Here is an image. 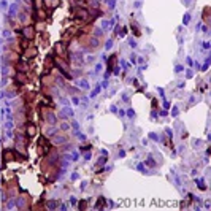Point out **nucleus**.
I'll list each match as a JSON object with an SVG mask.
<instances>
[{
    "instance_id": "obj_1",
    "label": "nucleus",
    "mask_w": 211,
    "mask_h": 211,
    "mask_svg": "<svg viewBox=\"0 0 211 211\" xmlns=\"http://www.w3.org/2000/svg\"><path fill=\"white\" fill-rule=\"evenodd\" d=\"M41 118H43V121L46 122V124H49V126H56V122H57V116H56V113L51 110V108H48V106H41Z\"/></svg>"
},
{
    "instance_id": "obj_2",
    "label": "nucleus",
    "mask_w": 211,
    "mask_h": 211,
    "mask_svg": "<svg viewBox=\"0 0 211 211\" xmlns=\"http://www.w3.org/2000/svg\"><path fill=\"white\" fill-rule=\"evenodd\" d=\"M65 143H67V136H65L64 132H57L51 136V145H54V146H60V145H65Z\"/></svg>"
},
{
    "instance_id": "obj_3",
    "label": "nucleus",
    "mask_w": 211,
    "mask_h": 211,
    "mask_svg": "<svg viewBox=\"0 0 211 211\" xmlns=\"http://www.w3.org/2000/svg\"><path fill=\"white\" fill-rule=\"evenodd\" d=\"M35 27L33 26H30V24H27V26H22V37H24L26 40H29V41H32L33 38H35Z\"/></svg>"
},
{
    "instance_id": "obj_4",
    "label": "nucleus",
    "mask_w": 211,
    "mask_h": 211,
    "mask_svg": "<svg viewBox=\"0 0 211 211\" xmlns=\"http://www.w3.org/2000/svg\"><path fill=\"white\" fill-rule=\"evenodd\" d=\"M54 49H56V53H57V57H60V59H67V57H68V53H67V44H65L64 41L56 43Z\"/></svg>"
},
{
    "instance_id": "obj_5",
    "label": "nucleus",
    "mask_w": 211,
    "mask_h": 211,
    "mask_svg": "<svg viewBox=\"0 0 211 211\" xmlns=\"http://www.w3.org/2000/svg\"><path fill=\"white\" fill-rule=\"evenodd\" d=\"M89 10L87 8H76V11H75V19L76 21H84V22H87V19H89Z\"/></svg>"
},
{
    "instance_id": "obj_6",
    "label": "nucleus",
    "mask_w": 211,
    "mask_h": 211,
    "mask_svg": "<svg viewBox=\"0 0 211 211\" xmlns=\"http://www.w3.org/2000/svg\"><path fill=\"white\" fill-rule=\"evenodd\" d=\"M27 81H29L27 73H24V72H16V75H14V83H16L18 86L27 84Z\"/></svg>"
},
{
    "instance_id": "obj_7",
    "label": "nucleus",
    "mask_w": 211,
    "mask_h": 211,
    "mask_svg": "<svg viewBox=\"0 0 211 211\" xmlns=\"http://www.w3.org/2000/svg\"><path fill=\"white\" fill-rule=\"evenodd\" d=\"M18 203H19V206H18V208H21V209H24V208H30V197H29V195H26V194H22V195H21V200H19Z\"/></svg>"
},
{
    "instance_id": "obj_8",
    "label": "nucleus",
    "mask_w": 211,
    "mask_h": 211,
    "mask_svg": "<svg viewBox=\"0 0 211 211\" xmlns=\"http://www.w3.org/2000/svg\"><path fill=\"white\" fill-rule=\"evenodd\" d=\"M37 53H38V49L35 48V46H29V48L24 49V53H22V54H24L26 59H33L37 56Z\"/></svg>"
},
{
    "instance_id": "obj_9",
    "label": "nucleus",
    "mask_w": 211,
    "mask_h": 211,
    "mask_svg": "<svg viewBox=\"0 0 211 211\" xmlns=\"http://www.w3.org/2000/svg\"><path fill=\"white\" fill-rule=\"evenodd\" d=\"M16 151H11V149H8V151H5L3 152V160L5 162H11V160H16L18 157H16Z\"/></svg>"
},
{
    "instance_id": "obj_10",
    "label": "nucleus",
    "mask_w": 211,
    "mask_h": 211,
    "mask_svg": "<svg viewBox=\"0 0 211 211\" xmlns=\"http://www.w3.org/2000/svg\"><path fill=\"white\" fill-rule=\"evenodd\" d=\"M35 135H37V127H35L33 124H27V127H26V136L32 138V136H35Z\"/></svg>"
},
{
    "instance_id": "obj_11",
    "label": "nucleus",
    "mask_w": 211,
    "mask_h": 211,
    "mask_svg": "<svg viewBox=\"0 0 211 211\" xmlns=\"http://www.w3.org/2000/svg\"><path fill=\"white\" fill-rule=\"evenodd\" d=\"M14 68H16V72H24V73H27L29 65H27L26 62H16V64H14Z\"/></svg>"
},
{
    "instance_id": "obj_12",
    "label": "nucleus",
    "mask_w": 211,
    "mask_h": 211,
    "mask_svg": "<svg viewBox=\"0 0 211 211\" xmlns=\"http://www.w3.org/2000/svg\"><path fill=\"white\" fill-rule=\"evenodd\" d=\"M59 2H60V0H44V3H46L48 8H56L59 5Z\"/></svg>"
},
{
    "instance_id": "obj_13",
    "label": "nucleus",
    "mask_w": 211,
    "mask_h": 211,
    "mask_svg": "<svg viewBox=\"0 0 211 211\" xmlns=\"http://www.w3.org/2000/svg\"><path fill=\"white\" fill-rule=\"evenodd\" d=\"M116 60H118V57H116V54H113V56L110 57V60H108V72H111V70H113Z\"/></svg>"
},
{
    "instance_id": "obj_14",
    "label": "nucleus",
    "mask_w": 211,
    "mask_h": 211,
    "mask_svg": "<svg viewBox=\"0 0 211 211\" xmlns=\"http://www.w3.org/2000/svg\"><path fill=\"white\" fill-rule=\"evenodd\" d=\"M37 18L41 19V21H44L46 19V11L43 8H37Z\"/></svg>"
},
{
    "instance_id": "obj_15",
    "label": "nucleus",
    "mask_w": 211,
    "mask_h": 211,
    "mask_svg": "<svg viewBox=\"0 0 211 211\" xmlns=\"http://www.w3.org/2000/svg\"><path fill=\"white\" fill-rule=\"evenodd\" d=\"M68 130H70V124H68V122H60V124H59V132H64V133H65V132H68Z\"/></svg>"
},
{
    "instance_id": "obj_16",
    "label": "nucleus",
    "mask_w": 211,
    "mask_h": 211,
    "mask_svg": "<svg viewBox=\"0 0 211 211\" xmlns=\"http://www.w3.org/2000/svg\"><path fill=\"white\" fill-rule=\"evenodd\" d=\"M103 206H105V198H102V197H100V198L97 200V205H95V208H97V209H100V208H103Z\"/></svg>"
},
{
    "instance_id": "obj_17",
    "label": "nucleus",
    "mask_w": 211,
    "mask_h": 211,
    "mask_svg": "<svg viewBox=\"0 0 211 211\" xmlns=\"http://www.w3.org/2000/svg\"><path fill=\"white\" fill-rule=\"evenodd\" d=\"M203 19H206V22L209 21V8H206V10L203 11Z\"/></svg>"
},
{
    "instance_id": "obj_18",
    "label": "nucleus",
    "mask_w": 211,
    "mask_h": 211,
    "mask_svg": "<svg viewBox=\"0 0 211 211\" xmlns=\"http://www.w3.org/2000/svg\"><path fill=\"white\" fill-rule=\"evenodd\" d=\"M56 205H57L56 202H48V206H46V208H49V209H54V208H56Z\"/></svg>"
},
{
    "instance_id": "obj_19",
    "label": "nucleus",
    "mask_w": 211,
    "mask_h": 211,
    "mask_svg": "<svg viewBox=\"0 0 211 211\" xmlns=\"http://www.w3.org/2000/svg\"><path fill=\"white\" fill-rule=\"evenodd\" d=\"M14 13H16V7H14V5H11V7H10V16H16Z\"/></svg>"
},
{
    "instance_id": "obj_20",
    "label": "nucleus",
    "mask_w": 211,
    "mask_h": 211,
    "mask_svg": "<svg viewBox=\"0 0 211 211\" xmlns=\"http://www.w3.org/2000/svg\"><path fill=\"white\" fill-rule=\"evenodd\" d=\"M86 205H87L86 200H81V202H80V208H81V209H86Z\"/></svg>"
},
{
    "instance_id": "obj_21",
    "label": "nucleus",
    "mask_w": 211,
    "mask_h": 211,
    "mask_svg": "<svg viewBox=\"0 0 211 211\" xmlns=\"http://www.w3.org/2000/svg\"><path fill=\"white\" fill-rule=\"evenodd\" d=\"M73 103H75V105H78V103H80V100H78V97H73Z\"/></svg>"
}]
</instances>
